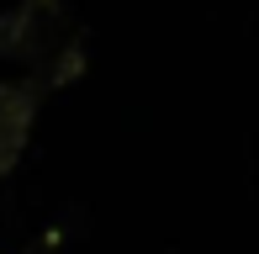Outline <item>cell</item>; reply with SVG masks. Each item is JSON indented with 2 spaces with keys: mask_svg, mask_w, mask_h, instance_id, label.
Segmentation results:
<instances>
[{
  "mask_svg": "<svg viewBox=\"0 0 259 254\" xmlns=\"http://www.w3.org/2000/svg\"><path fill=\"white\" fill-rule=\"evenodd\" d=\"M0 53L42 69L48 85H69L85 69V37L69 27L64 0H21L0 16Z\"/></svg>",
  "mask_w": 259,
  "mask_h": 254,
  "instance_id": "1",
  "label": "cell"
},
{
  "mask_svg": "<svg viewBox=\"0 0 259 254\" xmlns=\"http://www.w3.org/2000/svg\"><path fill=\"white\" fill-rule=\"evenodd\" d=\"M32 117H37L32 85L0 79V175H11V164L21 159V148H27V138H32Z\"/></svg>",
  "mask_w": 259,
  "mask_h": 254,
  "instance_id": "2",
  "label": "cell"
}]
</instances>
